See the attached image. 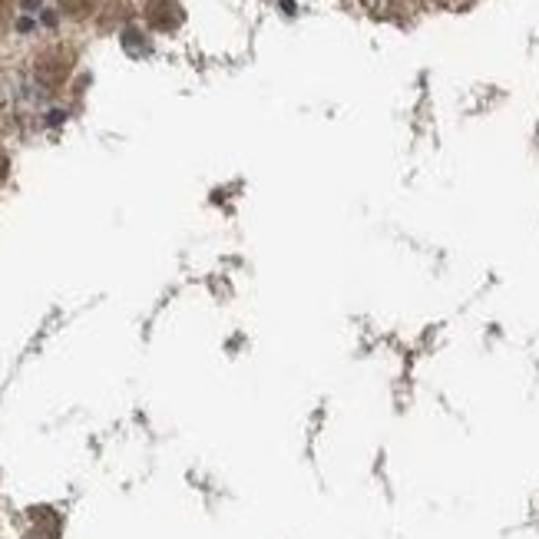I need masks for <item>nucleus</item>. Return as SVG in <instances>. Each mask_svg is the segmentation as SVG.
I'll use <instances>...</instances> for the list:
<instances>
[{
	"label": "nucleus",
	"mask_w": 539,
	"mask_h": 539,
	"mask_svg": "<svg viewBox=\"0 0 539 539\" xmlns=\"http://www.w3.org/2000/svg\"><path fill=\"white\" fill-rule=\"evenodd\" d=\"M146 20L159 30H169L179 24V7L169 4V0H153V4L146 7Z\"/></svg>",
	"instance_id": "2"
},
{
	"label": "nucleus",
	"mask_w": 539,
	"mask_h": 539,
	"mask_svg": "<svg viewBox=\"0 0 539 539\" xmlns=\"http://www.w3.org/2000/svg\"><path fill=\"white\" fill-rule=\"evenodd\" d=\"M70 67H73V53L63 47H53L37 57V80L43 86H60L70 77Z\"/></svg>",
	"instance_id": "1"
},
{
	"label": "nucleus",
	"mask_w": 539,
	"mask_h": 539,
	"mask_svg": "<svg viewBox=\"0 0 539 539\" xmlns=\"http://www.w3.org/2000/svg\"><path fill=\"white\" fill-rule=\"evenodd\" d=\"M96 7V0H60V10L67 17H77V20H83L90 10Z\"/></svg>",
	"instance_id": "3"
},
{
	"label": "nucleus",
	"mask_w": 539,
	"mask_h": 539,
	"mask_svg": "<svg viewBox=\"0 0 539 539\" xmlns=\"http://www.w3.org/2000/svg\"><path fill=\"white\" fill-rule=\"evenodd\" d=\"M7 27H10V7L7 0H0V37L7 34Z\"/></svg>",
	"instance_id": "4"
},
{
	"label": "nucleus",
	"mask_w": 539,
	"mask_h": 539,
	"mask_svg": "<svg viewBox=\"0 0 539 539\" xmlns=\"http://www.w3.org/2000/svg\"><path fill=\"white\" fill-rule=\"evenodd\" d=\"M7 169H10V163H7V156H0V182L7 179Z\"/></svg>",
	"instance_id": "5"
}]
</instances>
